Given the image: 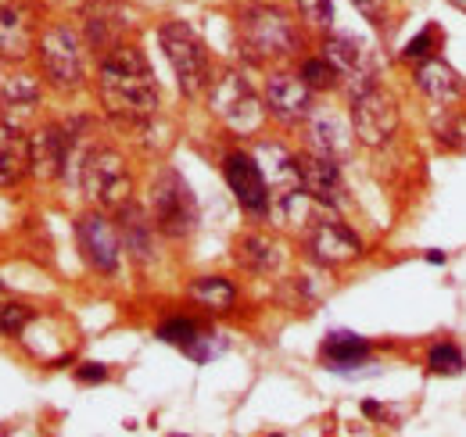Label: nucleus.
Listing matches in <instances>:
<instances>
[{
  "mask_svg": "<svg viewBox=\"0 0 466 437\" xmlns=\"http://www.w3.org/2000/svg\"><path fill=\"white\" fill-rule=\"evenodd\" d=\"M298 15L305 25L327 33L334 25V0H298Z\"/></svg>",
  "mask_w": 466,
  "mask_h": 437,
  "instance_id": "c85d7f7f",
  "label": "nucleus"
},
{
  "mask_svg": "<svg viewBox=\"0 0 466 437\" xmlns=\"http://www.w3.org/2000/svg\"><path fill=\"white\" fill-rule=\"evenodd\" d=\"M190 301H198L208 312H230L237 305V287L223 276H201L190 283Z\"/></svg>",
  "mask_w": 466,
  "mask_h": 437,
  "instance_id": "b1692460",
  "label": "nucleus"
},
{
  "mask_svg": "<svg viewBox=\"0 0 466 437\" xmlns=\"http://www.w3.org/2000/svg\"><path fill=\"white\" fill-rule=\"evenodd\" d=\"M359 11H362V18H370L373 25H384V18H388V0H351Z\"/></svg>",
  "mask_w": 466,
  "mask_h": 437,
  "instance_id": "2f4dec72",
  "label": "nucleus"
},
{
  "mask_svg": "<svg viewBox=\"0 0 466 437\" xmlns=\"http://www.w3.org/2000/svg\"><path fill=\"white\" fill-rule=\"evenodd\" d=\"M266 108H269L273 118H280L284 126L305 122V118L312 115V86H309L301 76L277 72V76H269V83H266Z\"/></svg>",
  "mask_w": 466,
  "mask_h": 437,
  "instance_id": "f8f14e48",
  "label": "nucleus"
},
{
  "mask_svg": "<svg viewBox=\"0 0 466 437\" xmlns=\"http://www.w3.org/2000/svg\"><path fill=\"white\" fill-rule=\"evenodd\" d=\"M162 51L173 65L176 79H179V90L187 97H198L201 90L212 86V68H208V51L201 44V36L187 25V22H166L162 33Z\"/></svg>",
  "mask_w": 466,
  "mask_h": 437,
  "instance_id": "20e7f679",
  "label": "nucleus"
},
{
  "mask_svg": "<svg viewBox=\"0 0 466 437\" xmlns=\"http://www.w3.org/2000/svg\"><path fill=\"white\" fill-rule=\"evenodd\" d=\"M416 86L431 97V101H438V105H452L460 94H463V79H460V72L456 68H449L445 61H423L420 68H416Z\"/></svg>",
  "mask_w": 466,
  "mask_h": 437,
  "instance_id": "6ab92c4d",
  "label": "nucleus"
},
{
  "mask_svg": "<svg viewBox=\"0 0 466 437\" xmlns=\"http://www.w3.org/2000/svg\"><path fill=\"white\" fill-rule=\"evenodd\" d=\"M36 51V15L25 4H0V57L25 61Z\"/></svg>",
  "mask_w": 466,
  "mask_h": 437,
  "instance_id": "4468645a",
  "label": "nucleus"
},
{
  "mask_svg": "<svg viewBox=\"0 0 466 437\" xmlns=\"http://www.w3.org/2000/svg\"><path fill=\"white\" fill-rule=\"evenodd\" d=\"M305 244H309V255L319 266H330V269L334 266H349L362 255V240L338 218H316L305 229Z\"/></svg>",
  "mask_w": 466,
  "mask_h": 437,
  "instance_id": "9d476101",
  "label": "nucleus"
},
{
  "mask_svg": "<svg viewBox=\"0 0 466 437\" xmlns=\"http://www.w3.org/2000/svg\"><path fill=\"white\" fill-rule=\"evenodd\" d=\"M395 129H399V105L384 86L370 83L351 94V133L359 144L384 147L395 137Z\"/></svg>",
  "mask_w": 466,
  "mask_h": 437,
  "instance_id": "0eeeda50",
  "label": "nucleus"
},
{
  "mask_svg": "<svg viewBox=\"0 0 466 437\" xmlns=\"http://www.w3.org/2000/svg\"><path fill=\"white\" fill-rule=\"evenodd\" d=\"M298 168H301V187L312 194L316 205H323V208H341L345 205L349 190H345L338 158H327V155L312 151V155L298 158Z\"/></svg>",
  "mask_w": 466,
  "mask_h": 437,
  "instance_id": "ddd939ff",
  "label": "nucleus"
},
{
  "mask_svg": "<svg viewBox=\"0 0 466 437\" xmlns=\"http://www.w3.org/2000/svg\"><path fill=\"white\" fill-rule=\"evenodd\" d=\"M158 337L166 340V344H176V348H190L198 337H201V327L194 323V320H183V316H176V320H166L162 327H158Z\"/></svg>",
  "mask_w": 466,
  "mask_h": 437,
  "instance_id": "cd10ccee",
  "label": "nucleus"
},
{
  "mask_svg": "<svg viewBox=\"0 0 466 437\" xmlns=\"http://www.w3.org/2000/svg\"><path fill=\"white\" fill-rule=\"evenodd\" d=\"M76 240H79V251L86 259V266L94 273L112 276L118 269V255H122V237H118V226H112L101 212H86L76 222Z\"/></svg>",
  "mask_w": 466,
  "mask_h": 437,
  "instance_id": "1a4fd4ad",
  "label": "nucleus"
},
{
  "mask_svg": "<svg viewBox=\"0 0 466 437\" xmlns=\"http://www.w3.org/2000/svg\"><path fill=\"white\" fill-rule=\"evenodd\" d=\"M83 22H86V40H90V47L101 51V55L122 44L126 25H129L126 15H122V7H116L112 0H94V4L86 7Z\"/></svg>",
  "mask_w": 466,
  "mask_h": 437,
  "instance_id": "f3484780",
  "label": "nucleus"
},
{
  "mask_svg": "<svg viewBox=\"0 0 466 437\" xmlns=\"http://www.w3.org/2000/svg\"><path fill=\"white\" fill-rule=\"evenodd\" d=\"M301 79H305L312 90H334L338 79H341V72H338L327 57H309V61L301 65Z\"/></svg>",
  "mask_w": 466,
  "mask_h": 437,
  "instance_id": "bb28decb",
  "label": "nucleus"
},
{
  "mask_svg": "<svg viewBox=\"0 0 466 437\" xmlns=\"http://www.w3.org/2000/svg\"><path fill=\"white\" fill-rule=\"evenodd\" d=\"M434 44H438V33L427 25V29H423V33H420V36L406 47V57L409 61H423V57L434 51Z\"/></svg>",
  "mask_w": 466,
  "mask_h": 437,
  "instance_id": "7c9ffc66",
  "label": "nucleus"
},
{
  "mask_svg": "<svg viewBox=\"0 0 466 437\" xmlns=\"http://www.w3.org/2000/svg\"><path fill=\"white\" fill-rule=\"evenodd\" d=\"M452 4H456V7H460V11H466V0H452Z\"/></svg>",
  "mask_w": 466,
  "mask_h": 437,
  "instance_id": "72a5a7b5",
  "label": "nucleus"
},
{
  "mask_svg": "<svg viewBox=\"0 0 466 437\" xmlns=\"http://www.w3.org/2000/svg\"><path fill=\"white\" fill-rule=\"evenodd\" d=\"M83 383H101L108 381V370L105 366H97V362H86V366H79V373H76Z\"/></svg>",
  "mask_w": 466,
  "mask_h": 437,
  "instance_id": "473e14b6",
  "label": "nucleus"
},
{
  "mask_svg": "<svg viewBox=\"0 0 466 437\" xmlns=\"http://www.w3.org/2000/svg\"><path fill=\"white\" fill-rule=\"evenodd\" d=\"M40 65H44V76L51 79V86L76 90L83 83V76H86L79 36L68 25H51L40 36Z\"/></svg>",
  "mask_w": 466,
  "mask_h": 437,
  "instance_id": "6e6552de",
  "label": "nucleus"
},
{
  "mask_svg": "<svg viewBox=\"0 0 466 437\" xmlns=\"http://www.w3.org/2000/svg\"><path fill=\"white\" fill-rule=\"evenodd\" d=\"M255 162L262 165L266 183H269V190H277V198H284V194H291V190L301 187V168H298V158H294L284 144L262 140V144L255 147Z\"/></svg>",
  "mask_w": 466,
  "mask_h": 437,
  "instance_id": "dca6fc26",
  "label": "nucleus"
},
{
  "mask_svg": "<svg viewBox=\"0 0 466 437\" xmlns=\"http://www.w3.org/2000/svg\"><path fill=\"white\" fill-rule=\"evenodd\" d=\"M237 262L248 269V273H258V276H269L277 266H280V248L262 237V233H251L237 244Z\"/></svg>",
  "mask_w": 466,
  "mask_h": 437,
  "instance_id": "5701e85b",
  "label": "nucleus"
},
{
  "mask_svg": "<svg viewBox=\"0 0 466 437\" xmlns=\"http://www.w3.org/2000/svg\"><path fill=\"white\" fill-rule=\"evenodd\" d=\"M309 144H312V151H319L327 158H345L351 140L341 118H334L330 111H312L309 115Z\"/></svg>",
  "mask_w": 466,
  "mask_h": 437,
  "instance_id": "aec40b11",
  "label": "nucleus"
},
{
  "mask_svg": "<svg viewBox=\"0 0 466 437\" xmlns=\"http://www.w3.org/2000/svg\"><path fill=\"white\" fill-rule=\"evenodd\" d=\"M366 355H370V344H366L362 337L349 333V330H334V333H327V340H323V362H327L330 370H338V373H349L355 366H362Z\"/></svg>",
  "mask_w": 466,
  "mask_h": 437,
  "instance_id": "4be33fe9",
  "label": "nucleus"
},
{
  "mask_svg": "<svg viewBox=\"0 0 466 437\" xmlns=\"http://www.w3.org/2000/svg\"><path fill=\"white\" fill-rule=\"evenodd\" d=\"M237 33H240V47L255 65L262 61H277V57H291L301 47V36L294 29L291 15L269 4H255L237 18Z\"/></svg>",
  "mask_w": 466,
  "mask_h": 437,
  "instance_id": "f03ea898",
  "label": "nucleus"
},
{
  "mask_svg": "<svg viewBox=\"0 0 466 437\" xmlns=\"http://www.w3.org/2000/svg\"><path fill=\"white\" fill-rule=\"evenodd\" d=\"M83 190L90 201H97L101 208H122L129 205V194H133V176H129V165L118 155L116 147H94L86 158H83Z\"/></svg>",
  "mask_w": 466,
  "mask_h": 437,
  "instance_id": "39448f33",
  "label": "nucleus"
},
{
  "mask_svg": "<svg viewBox=\"0 0 466 437\" xmlns=\"http://www.w3.org/2000/svg\"><path fill=\"white\" fill-rule=\"evenodd\" d=\"M155 222H147V216L137 208V205H122L118 208V237H122V248L137 259V262H151L155 255Z\"/></svg>",
  "mask_w": 466,
  "mask_h": 437,
  "instance_id": "a211bd4d",
  "label": "nucleus"
},
{
  "mask_svg": "<svg viewBox=\"0 0 466 437\" xmlns=\"http://www.w3.org/2000/svg\"><path fill=\"white\" fill-rule=\"evenodd\" d=\"M68 151H72V133L65 126H40L29 137V162H33V176L40 179H58L68 165Z\"/></svg>",
  "mask_w": 466,
  "mask_h": 437,
  "instance_id": "2eb2a0df",
  "label": "nucleus"
},
{
  "mask_svg": "<svg viewBox=\"0 0 466 437\" xmlns=\"http://www.w3.org/2000/svg\"><path fill=\"white\" fill-rule=\"evenodd\" d=\"M151 222L158 226V233H166L173 240H183L198 229L194 190L176 168H162L151 183Z\"/></svg>",
  "mask_w": 466,
  "mask_h": 437,
  "instance_id": "7ed1b4c3",
  "label": "nucleus"
},
{
  "mask_svg": "<svg viewBox=\"0 0 466 437\" xmlns=\"http://www.w3.org/2000/svg\"><path fill=\"white\" fill-rule=\"evenodd\" d=\"M223 176L230 183L233 198L240 201V208H248L251 216H266L269 212V183L262 165L255 162V155H230L223 165Z\"/></svg>",
  "mask_w": 466,
  "mask_h": 437,
  "instance_id": "9b49d317",
  "label": "nucleus"
},
{
  "mask_svg": "<svg viewBox=\"0 0 466 437\" xmlns=\"http://www.w3.org/2000/svg\"><path fill=\"white\" fill-rule=\"evenodd\" d=\"M427 366H431V373H438V377H460L466 370V359L456 344H434L431 355H427Z\"/></svg>",
  "mask_w": 466,
  "mask_h": 437,
  "instance_id": "a878e982",
  "label": "nucleus"
},
{
  "mask_svg": "<svg viewBox=\"0 0 466 437\" xmlns=\"http://www.w3.org/2000/svg\"><path fill=\"white\" fill-rule=\"evenodd\" d=\"M29 323V309L25 305H7L0 312V330L4 333H22V327Z\"/></svg>",
  "mask_w": 466,
  "mask_h": 437,
  "instance_id": "c756f323",
  "label": "nucleus"
},
{
  "mask_svg": "<svg viewBox=\"0 0 466 437\" xmlns=\"http://www.w3.org/2000/svg\"><path fill=\"white\" fill-rule=\"evenodd\" d=\"M36 101H40V86H36L33 76H15V79H7V86H4V105H7V108L29 111Z\"/></svg>",
  "mask_w": 466,
  "mask_h": 437,
  "instance_id": "393cba45",
  "label": "nucleus"
},
{
  "mask_svg": "<svg viewBox=\"0 0 466 437\" xmlns=\"http://www.w3.org/2000/svg\"><path fill=\"white\" fill-rule=\"evenodd\" d=\"M25 172H33V162H29V140H25L15 126L0 122V187L18 183Z\"/></svg>",
  "mask_w": 466,
  "mask_h": 437,
  "instance_id": "412c9836",
  "label": "nucleus"
},
{
  "mask_svg": "<svg viewBox=\"0 0 466 437\" xmlns=\"http://www.w3.org/2000/svg\"><path fill=\"white\" fill-rule=\"evenodd\" d=\"M208 105H212V115L223 118L240 137L255 133L262 126V118H266V105L258 101V94L251 90V83L240 72H223L208 86Z\"/></svg>",
  "mask_w": 466,
  "mask_h": 437,
  "instance_id": "423d86ee",
  "label": "nucleus"
},
{
  "mask_svg": "<svg viewBox=\"0 0 466 437\" xmlns=\"http://www.w3.org/2000/svg\"><path fill=\"white\" fill-rule=\"evenodd\" d=\"M101 101L116 118L126 122H144L158 111V83L133 44H118L112 51L101 55V72H97Z\"/></svg>",
  "mask_w": 466,
  "mask_h": 437,
  "instance_id": "f257e3e1",
  "label": "nucleus"
}]
</instances>
